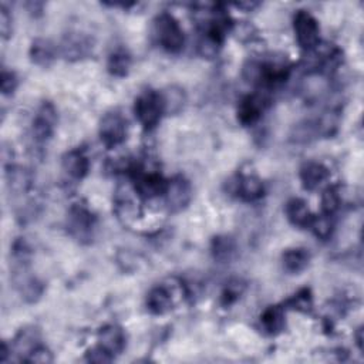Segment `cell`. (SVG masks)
Listing matches in <instances>:
<instances>
[{
	"label": "cell",
	"instance_id": "cell-1",
	"mask_svg": "<svg viewBox=\"0 0 364 364\" xmlns=\"http://www.w3.org/2000/svg\"><path fill=\"white\" fill-rule=\"evenodd\" d=\"M154 34L159 44L168 53H180L185 44L184 30L170 13H160L154 20Z\"/></svg>",
	"mask_w": 364,
	"mask_h": 364
},
{
	"label": "cell",
	"instance_id": "cell-2",
	"mask_svg": "<svg viewBox=\"0 0 364 364\" xmlns=\"http://www.w3.org/2000/svg\"><path fill=\"white\" fill-rule=\"evenodd\" d=\"M134 114L144 128H154L166 114L163 94L154 90L140 94L134 104Z\"/></svg>",
	"mask_w": 364,
	"mask_h": 364
},
{
	"label": "cell",
	"instance_id": "cell-3",
	"mask_svg": "<svg viewBox=\"0 0 364 364\" xmlns=\"http://www.w3.org/2000/svg\"><path fill=\"white\" fill-rule=\"evenodd\" d=\"M69 235L80 243H90L97 228V218L86 205L76 203L70 208L66 221Z\"/></svg>",
	"mask_w": 364,
	"mask_h": 364
},
{
	"label": "cell",
	"instance_id": "cell-4",
	"mask_svg": "<svg viewBox=\"0 0 364 364\" xmlns=\"http://www.w3.org/2000/svg\"><path fill=\"white\" fill-rule=\"evenodd\" d=\"M127 120L123 117V114L117 112L107 113L100 121V140L109 149L121 145L127 140Z\"/></svg>",
	"mask_w": 364,
	"mask_h": 364
},
{
	"label": "cell",
	"instance_id": "cell-5",
	"mask_svg": "<svg viewBox=\"0 0 364 364\" xmlns=\"http://www.w3.org/2000/svg\"><path fill=\"white\" fill-rule=\"evenodd\" d=\"M293 30L297 44L307 51L319 46V23L306 11H297L293 18Z\"/></svg>",
	"mask_w": 364,
	"mask_h": 364
},
{
	"label": "cell",
	"instance_id": "cell-6",
	"mask_svg": "<svg viewBox=\"0 0 364 364\" xmlns=\"http://www.w3.org/2000/svg\"><path fill=\"white\" fill-rule=\"evenodd\" d=\"M58 126V112L53 104L44 101L33 119V137L37 142H47L53 137Z\"/></svg>",
	"mask_w": 364,
	"mask_h": 364
},
{
	"label": "cell",
	"instance_id": "cell-7",
	"mask_svg": "<svg viewBox=\"0 0 364 364\" xmlns=\"http://www.w3.org/2000/svg\"><path fill=\"white\" fill-rule=\"evenodd\" d=\"M134 188L137 195L144 199H152L164 195L168 181H166L159 173H148L141 168H131Z\"/></svg>",
	"mask_w": 364,
	"mask_h": 364
},
{
	"label": "cell",
	"instance_id": "cell-8",
	"mask_svg": "<svg viewBox=\"0 0 364 364\" xmlns=\"http://www.w3.org/2000/svg\"><path fill=\"white\" fill-rule=\"evenodd\" d=\"M167 208L171 213H181L189 205L192 199V187L182 175L174 177L168 181L164 192Z\"/></svg>",
	"mask_w": 364,
	"mask_h": 364
},
{
	"label": "cell",
	"instance_id": "cell-9",
	"mask_svg": "<svg viewBox=\"0 0 364 364\" xmlns=\"http://www.w3.org/2000/svg\"><path fill=\"white\" fill-rule=\"evenodd\" d=\"M268 97L267 94L262 93H253L246 95L245 98L241 100L238 106V121L245 126H253L259 120L262 119L267 107H268Z\"/></svg>",
	"mask_w": 364,
	"mask_h": 364
},
{
	"label": "cell",
	"instance_id": "cell-10",
	"mask_svg": "<svg viewBox=\"0 0 364 364\" xmlns=\"http://www.w3.org/2000/svg\"><path fill=\"white\" fill-rule=\"evenodd\" d=\"M127 344L124 330L117 325H107L98 332V346L109 354L116 357L120 354Z\"/></svg>",
	"mask_w": 364,
	"mask_h": 364
},
{
	"label": "cell",
	"instance_id": "cell-11",
	"mask_svg": "<svg viewBox=\"0 0 364 364\" xmlns=\"http://www.w3.org/2000/svg\"><path fill=\"white\" fill-rule=\"evenodd\" d=\"M93 50L91 40L81 33L67 34L62 44V53L67 60H81Z\"/></svg>",
	"mask_w": 364,
	"mask_h": 364
},
{
	"label": "cell",
	"instance_id": "cell-12",
	"mask_svg": "<svg viewBox=\"0 0 364 364\" xmlns=\"http://www.w3.org/2000/svg\"><path fill=\"white\" fill-rule=\"evenodd\" d=\"M232 192L236 194L238 198H241L242 201L253 202L264 196L265 188H264V182L261 180L255 175L248 174V175H239L235 178Z\"/></svg>",
	"mask_w": 364,
	"mask_h": 364
},
{
	"label": "cell",
	"instance_id": "cell-13",
	"mask_svg": "<svg viewBox=\"0 0 364 364\" xmlns=\"http://www.w3.org/2000/svg\"><path fill=\"white\" fill-rule=\"evenodd\" d=\"M173 307H174L173 293L164 285L152 288L147 295V309L152 315H157V316L166 315L170 310H173Z\"/></svg>",
	"mask_w": 364,
	"mask_h": 364
},
{
	"label": "cell",
	"instance_id": "cell-14",
	"mask_svg": "<svg viewBox=\"0 0 364 364\" xmlns=\"http://www.w3.org/2000/svg\"><path fill=\"white\" fill-rule=\"evenodd\" d=\"M62 167L70 178L80 181L88 174L90 161L81 149H72L65 154Z\"/></svg>",
	"mask_w": 364,
	"mask_h": 364
},
{
	"label": "cell",
	"instance_id": "cell-15",
	"mask_svg": "<svg viewBox=\"0 0 364 364\" xmlns=\"http://www.w3.org/2000/svg\"><path fill=\"white\" fill-rule=\"evenodd\" d=\"M330 173L329 170L321 164V163H306L299 173L302 185L304 189L307 191H315L318 189L328 178H329Z\"/></svg>",
	"mask_w": 364,
	"mask_h": 364
},
{
	"label": "cell",
	"instance_id": "cell-16",
	"mask_svg": "<svg viewBox=\"0 0 364 364\" xmlns=\"http://www.w3.org/2000/svg\"><path fill=\"white\" fill-rule=\"evenodd\" d=\"M30 59L34 65L40 67H48L56 60L58 50L56 46L47 39H36L30 46Z\"/></svg>",
	"mask_w": 364,
	"mask_h": 364
},
{
	"label": "cell",
	"instance_id": "cell-17",
	"mask_svg": "<svg viewBox=\"0 0 364 364\" xmlns=\"http://www.w3.org/2000/svg\"><path fill=\"white\" fill-rule=\"evenodd\" d=\"M285 213L289 222L297 228H309L314 221V214L310 213L307 203L299 198H293L286 203Z\"/></svg>",
	"mask_w": 364,
	"mask_h": 364
},
{
	"label": "cell",
	"instance_id": "cell-18",
	"mask_svg": "<svg viewBox=\"0 0 364 364\" xmlns=\"http://www.w3.org/2000/svg\"><path fill=\"white\" fill-rule=\"evenodd\" d=\"M310 264V253L304 248L288 249L282 255V265L289 274H300Z\"/></svg>",
	"mask_w": 364,
	"mask_h": 364
},
{
	"label": "cell",
	"instance_id": "cell-19",
	"mask_svg": "<svg viewBox=\"0 0 364 364\" xmlns=\"http://www.w3.org/2000/svg\"><path fill=\"white\" fill-rule=\"evenodd\" d=\"M6 180L11 192L16 195H25L33 187V175L26 168L11 167V170L6 171Z\"/></svg>",
	"mask_w": 364,
	"mask_h": 364
},
{
	"label": "cell",
	"instance_id": "cell-20",
	"mask_svg": "<svg viewBox=\"0 0 364 364\" xmlns=\"http://www.w3.org/2000/svg\"><path fill=\"white\" fill-rule=\"evenodd\" d=\"M285 323V311L281 306H269L261 315V325L271 336L279 335L283 330Z\"/></svg>",
	"mask_w": 364,
	"mask_h": 364
},
{
	"label": "cell",
	"instance_id": "cell-21",
	"mask_svg": "<svg viewBox=\"0 0 364 364\" xmlns=\"http://www.w3.org/2000/svg\"><path fill=\"white\" fill-rule=\"evenodd\" d=\"M40 343V333L36 328H25L19 332L15 339V350L18 354L22 356V360L26 361L27 356L39 346Z\"/></svg>",
	"mask_w": 364,
	"mask_h": 364
},
{
	"label": "cell",
	"instance_id": "cell-22",
	"mask_svg": "<svg viewBox=\"0 0 364 364\" xmlns=\"http://www.w3.org/2000/svg\"><path fill=\"white\" fill-rule=\"evenodd\" d=\"M116 213L124 221H133L138 217V208L135 199L126 188H120L116 194Z\"/></svg>",
	"mask_w": 364,
	"mask_h": 364
},
{
	"label": "cell",
	"instance_id": "cell-23",
	"mask_svg": "<svg viewBox=\"0 0 364 364\" xmlns=\"http://www.w3.org/2000/svg\"><path fill=\"white\" fill-rule=\"evenodd\" d=\"M211 253L215 261L221 264H227L232 261L235 253H236V243L231 236L221 235L213 239L211 243Z\"/></svg>",
	"mask_w": 364,
	"mask_h": 364
},
{
	"label": "cell",
	"instance_id": "cell-24",
	"mask_svg": "<svg viewBox=\"0 0 364 364\" xmlns=\"http://www.w3.org/2000/svg\"><path fill=\"white\" fill-rule=\"evenodd\" d=\"M109 73L114 77H126L131 69V56L124 48H117L110 55L107 63Z\"/></svg>",
	"mask_w": 364,
	"mask_h": 364
},
{
	"label": "cell",
	"instance_id": "cell-25",
	"mask_svg": "<svg viewBox=\"0 0 364 364\" xmlns=\"http://www.w3.org/2000/svg\"><path fill=\"white\" fill-rule=\"evenodd\" d=\"M164 98V106H166V113H178L185 102V95L184 91L180 88H170L167 93L163 94Z\"/></svg>",
	"mask_w": 364,
	"mask_h": 364
},
{
	"label": "cell",
	"instance_id": "cell-26",
	"mask_svg": "<svg viewBox=\"0 0 364 364\" xmlns=\"http://www.w3.org/2000/svg\"><path fill=\"white\" fill-rule=\"evenodd\" d=\"M311 231L315 232V235L323 241L329 239L332 236L333 232V222H332V217L322 214L321 217H314V221H311L310 227Z\"/></svg>",
	"mask_w": 364,
	"mask_h": 364
},
{
	"label": "cell",
	"instance_id": "cell-27",
	"mask_svg": "<svg viewBox=\"0 0 364 364\" xmlns=\"http://www.w3.org/2000/svg\"><path fill=\"white\" fill-rule=\"evenodd\" d=\"M340 206V195L336 188H328L322 195V211L325 215L332 217Z\"/></svg>",
	"mask_w": 364,
	"mask_h": 364
},
{
	"label": "cell",
	"instance_id": "cell-28",
	"mask_svg": "<svg viewBox=\"0 0 364 364\" xmlns=\"http://www.w3.org/2000/svg\"><path fill=\"white\" fill-rule=\"evenodd\" d=\"M289 304L300 311H309L311 307V296L310 292L307 289H302L300 292H297L290 300Z\"/></svg>",
	"mask_w": 364,
	"mask_h": 364
},
{
	"label": "cell",
	"instance_id": "cell-29",
	"mask_svg": "<svg viewBox=\"0 0 364 364\" xmlns=\"http://www.w3.org/2000/svg\"><path fill=\"white\" fill-rule=\"evenodd\" d=\"M242 290H243V285L239 281L231 282L229 285H227V288L222 293V303L225 306L235 303L239 299V296L242 295Z\"/></svg>",
	"mask_w": 364,
	"mask_h": 364
},
{
	"label": "cell",
	"instance_id": "cell-30",
	"mask_svg": "<svg viewBox=\"0 0 364 364\" xmlns=\"http://www.w3.org/2000/svg\"><path fill=\"white\" fill-rule=\"evenodd\" d=\"M86 360L90 363H97V364H102V363H110L114 360V357L112 354H109L106 350L101 349L100 346L91 349L87 351L86 354Z\"/></svg>",
	"mask_w": 364,
	"mask_h": 364
},
{
	"label": "cell",
	"instance_id": "cell-31",
	"mask_svg": "<svg viewBox=\"0 0 364 364\" xmlns=\"http://www.w3.org/2000/svg\"><path fill=\"white\" fill-rule=\"evenodd\" d=\"M26 361H30V363H51V361H53V356H51V353L47 347H44L43 344H39L27 356Z\"/></svg>",
	"mask_w": 364,
	"mask_h": 364
},
{
	"label": "cell",
	"instance_id": "cell-32",
	"mask_svg": "<svg viewBox=\"0 0 364 364\" xmlns=\"http://www.w3.org/2000/svg\"><path fill=\"white\" fill-rule=\"evenodd\" d=\"M18 87V77L13 72H8L4 69L2 72V93L5 95L13 94V91Z\"/></svg>",
	"mask_w": 364,
	"mask_h": 364
},
{
	"label": "cell",
	"instance_id": "cell-33",
	"mask_svg": "<svg viewBox=\"0 0 364 364\" xmlns=\"http://www.w3.org/2000/svg\"><path fill=\"white\" fill-rule=\"evenodd\" d=\"M0 29H2L4 39H9L12 34V16L5 5L0 8Z\"/></svg>",
	"mask_w": 364,
	"mask_h": 364
},
{
	"label": "cell",
	"instance_id": "cell-34",
	"mask_svg": "<svg viewBox=\"0 0 364 364\" xmlns=\"http://www.w3.org/2000/svg\"><path fill=\"white\" fill-rule=\"evenodd\" d=\"M356 340H357L358 349L361 350V349H363V329H361V328H360V329L357 330V333H356Z\"/></svg>",
	"mask_w": 364,
	"mask_h": 364
}]
</instances>
